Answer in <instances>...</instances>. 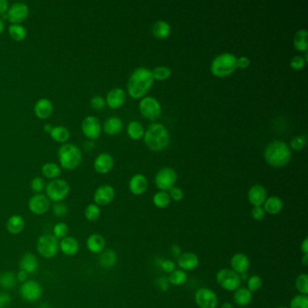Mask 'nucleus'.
Instances as JSON below:
<instances>
[{"label": "nucleus", "mask_w": 308, "mask_h": 308, "mask_svg": "<svg viewBox=\"0 0 308 308\" xmlns=\"http://www.w3.org/2000/svg\"><path fill=\"white\" fill-rule=\"evenodd\" d=\"M308 33L305 29H300L296 32L294 36V47L300 52H306L308 48Z\"/></svg>", "instance_id": "473e14b6"}, {"label": "nucleus", "mask_w": 308, "mask_h": 308, "mask_svg": "<svg viewBox=\"0 0 308 308\" xmlns=\"http://www.w3.org/2000/svg\"><path fill=\"white\" fill-rule=\"evenodd\" d=\"M71 187L67 181L57 178L48 183L46 191L48 199L54 203H61L70 194Z\"/></svg>", "instance_id": "423d86ee"}, {"label": "nucleus", "mask_w": 308, "mask_h": 308, "mask_svg": "<svg viewBox=\"0 0 308 308\" xmlns=\"http://www.w3.org/2000/svg\"><path fill=\"white\" fill-rule=\"evenodd\" d=\"M29 15V8L26 3L17 2L9 7L8 10V19L11 24H21Z\"/></svg>", "instance_id": "2eb2a0df"}, {"label": "nucleus", "mask_w": 308, "mask_h": 308, "mask_svg": "<svg viewBox=\"0 0 308 308\" xmlns=\"http://www.w3.org/2000/svg\"><path fill=\"white\" fill-rule=\"evenodd\" d=\"M251 216L255 221H262L266 216V212L262 206H254L251 210Z\"/></svg>", "instance_id": "5fc2aeb1"}, {"label": "nucleus", "mask_w": 308, "mask_h": 308, "mask_svg": "<svg viewBox=\"0 0 308 308\" xmlns=\"http://www.w3.org/2000/svg\"><path fill=\"white\" fill-rule=\"evenodd\" d=\"M47 187L46 180L41 177H36L31 181V188L35 194H41V192L45 190Z\"/></svg>", "instance_id": "de8ad7c7"}, {"label": "nucleus", "mask_w": 308, "mask_h": 308, "mask_svg": "<svg viewBox=\"0 0 308 308\" xmlns=\"http://www.w3.org/2000/svg\"><path fill=\"white\" fill-rule=\"evenodd\" d=\"M53 126H52L51 124H49V123H47L46 124L45 126H43V131L45 132H47V133H51L52 129H53Z\"/></svg>", "instance_id": "e2e57ef3"}, {"label": "nucleus", "mask_w": 308, "mask_h": 308, "mask_svg": "<svg viewBox=\"0 0 308 308\" xmlns=\"http://www.w3.org/2000/svg\"><path fill=\"white\" fill-rule=\"evenodd\" d=\"M154 80L152 71L148 68L136 69L127 81L128 94L134 99L143 97L151 89Z\"/></svg>", "instance_id": "f257e3e1"}, {"label": "nucleus", "mask_w": 308, "mask_h": 308, "mask_svg": "<svg viewBox=\"0 0 308 308\" xmlns=\"http://www.w3.org/2000/svg\"><path fill=\"white\" fill-rule=\"evenodd\" d=\"M144 140L150 150L159 152L168 147L170 136L168 130L162 124L153 123L144 134Z\"/></svg>", "instance_id": "7ed1b4c3"}, {"label": "nucleus", "mask_w": 308, "mask_h": 308, "mask_svg": "<svg viewBox=\"0 0 308 308\" xmlns=\"http://www.w3.org/2000/svg\"><path fill=\"white\" fill-rule=\"evenodd\" d=\"M170 198L173 199V201L175 202H180L185 196L184 194V191L182 190L180 187H177V186H173V188L170 189Z\"/></svg>", "instance_id": "864d4df0"}, {"label": "nucleus", "mask_w": 308, "mask_h": 308, "mask_svg": "<svg viewBox=\"0 0 308 308\" xmlns=\"http://www.w3.org/2000/svg\"><path fill=\"white\" fill-rule=\"evenodd\" d=\"M60 165L64 169H76L82 160V154L79 147L74 144L64 143L57 151Z\"/></svg>", "instance_id": "20e7f679"}, {"label": "nucleus", "mask_w": 308, "mask_h": 308, "mask_svg": "<svg viewBox=\"0 0 308 308\" xmlns=\"http://www.w3.org/2000/svg\"><path fill=\"white\" fill-rule=\"evenodd\" d=\"M301 250H302V252L304 254H308V239L307 238H305L303 242H302V244H301Z\"/></svg>", "instance_id": "680f3d73"}, {"label": "nucleus", "mask_w": 308, "mask_h": 308, "mask_svg": "<svg viewBox=\"0 0 308 308\" xmlns=\"http://www.w3.org/2000/svg\"><path fill=\"white\" fill-rule=\"evenodd\" d=\"M161 268L163 269L165 272L170 274V273L173 272V270H175V264H174V262L170 260V259H165L162 262Z\"/></svg>", "instance_id": "4d7b16f0"}, {"label": "nucleus", "mask_w": 308, "mask_h": 308, "mask_svg": "<svg viewBox=\"0 0 308 308\" xmlns=\"http://www.w3.org/2000/svg\"><path fill=\"white\" fill-rule=\"evenodd\" d=\"M231 267L232 270L238 274H244L249 270L250 260L246 254L237 253L232 256L231 259Z\"/></svg>", "instance_id": "412c9836"}, {"label": "nucleus", "mask_w": 308, "mask_h": 308, "mask_svg": "<svg viewBox=\"0 0 308 308\" xmlns=\"http://www.w3.org/2000/svg\"><path fill=\"white\" fill-rule=\"evenodd\" d=\"M178 266L184 271H192L199 266V257L193 252H186L178 257Z\"/></svg>", "instance_id": "393cba45"}, {"label": "nucleus", "mask_w": 308, "mask_h": 308, "mask_svg": "<svg viewBox=\"0 0 308 308\" xmlns=\"http://www.w3.org/2000/svg\"><path fill=\"white\" fill-rule=\"evenodd\" d=\"M301 262H302V264H303L304 266H307L308 254H304V257H303V258H302V260H301Z\"/></svg>", "instance_id": "0e129e2a"}, {"label": "nucleus", "mask_w": 308, "mask_h": 308, "mask_svg": "<svg viewBox=\"0 0 308 308\" xmlns=\"http://www.w3.org/2000/svg\"><path fill=\"white\" fill-rule=\"evenodd\" d=\"M117 260H118L117 254L112 249H106V250L104 249L99 257L100 265L107 270L114 267Z\"/></svg>", "instance_id": "c756f323"}, {"label": "nucleus", "mask_w": 308, "mask_h": 308, "mask_svg": "<svg viewBox=\"0 0 308 308\" xmlns=\"http://www.w3.org/2000/svg\"><path fill=\"white\" fill-rule=\"evenodd\" d=\"M69 233V227L66 224L64 223H58L55 224L53 229V235L57 239H64L65 237L68 236Z\"/></svg>", "instance_id": "c03bdc74"}, {"label": "nucleus", "mask_w": 308, "mask_h": 308, "mask_svg": "<svg viewBox=\"0 0 308 308\" xmlns=\"http://www.w3.org/2000/svg\"><path fill=\"white\" fill-rule=\"evenodd\" d=\"M106 104L110 107V109H118L124 104L126 101V93L124 90L120 88H114L110 90L106 97Z\"/></svg>", "instance_id": "a211bd4d"}, {"label": "nucleus", "mask_w": 308, "mask_h": 308, "mask_svg": "<svg viewBox=\"0 0 308 308\" xmlns=\"http://www.w3.org/2000/svg\"><path fill=\"white\" fill-rule=\"evenodd\" d=\"M152 74L154 80H165L171 76L172 71L167 66H158L153 70Z\"/></svg>", "instance_id": "79ce46f5"}, {"label": "nucleus", "mask_w": 308, "mask_h": 308, "mask_svg": "<svg viewBox=\"0 0 308 308\" xmlns=\"http://www.w3.org/2000/svg\"><path fill=\"white\" fill-rule=\"evenodd\" d=\"M86 245H87V248L91 252L101 254L105 249V239L101 234L93 233L92 235H90L89 238L87 239Z\"/></svg>", "instance_id": "a878e982"}, {"label": "nucleus", "mask_w": 308, "mask_h": 308, "mask_svg": "<svg viewBox=\"0 0 308 308\" xmlns=\"http://www.w3.org/2000/svg\"><path fill=\"white\" fill-rule=\"evenodd\" d=\"M59 249L66 256L72 257L80 250V243L74 237L66 236L59 242Z\"/></svg>", "instance_id": "4be33fe9"}, {"label": "nucleus", "mask_w": 308, "mask_h": 308, "mask_svg": "<svg viewBox=\"0 0 308 308\" xmlns=\"http://www.w3.org/2000/svg\"><path fill=\"white\" fill-rule=\"evenodd\" d=\"M178 180V173L170 167H164L160 169L156 173L155 183L158 189L161 191H169L174 186Z\"/></svg>", "instance_id": "9d476101"}, {"label": "nucleus", "mask_w": 308, "mask_h": 308, "mask_svg": "<svg viewBox=\"0 0 308 308\" xmlns=\"http://www.w3.org/2000/svg\"><path fill=\"white\" fill-rule=\"evenodd\" d=\"M115 198L114 188L110 185H103L98 187L93 195L94 203L98 206H105L110 204Z\"/></svg>", "instance_id": "dca6fc26"}, {"label": "nucleus", "mask_w": 308, "mask_h": 308, "mask_svg": "<svg viewBox=\"0 0 308 308\" xmlns=\"http://www.w3.org/2000/svg\"><path fill=\"white\" fill-rule=\"evenodd\" d=\"M140 110L145 118L154 120L160 116L162 108L156 98L145 97L140 102Z\"/></svg>", "instance_id": "f8f14e48"}, {"label": "nucleus", "mask_w": 308, "mask_h": 308, "mask_svg": "<svg viewBox=\"0 0 308 308\" xmlns=\"http://www.w3.org/2000/svg\"><path fill=\"white\" fill-rule=\"evenodd\" d=\"M80 128L85 137L90 140H97L102 135V124L99 118L94 116L86 117L80 124Z\"/></svg>", "instance_id": "ddd939ff"}, {"label": "nucleus", "mask_w": 308, "mask_h": 308, "mask_svg": "<svg viewBox=\"0 0 308 308\" xmlns=\"http://www.w3.org/2000/svg\"><path fill=\"white\" fill-rule=\"evenodd\" d=\"M221 308H233V306H232V304H231V303L226 302V303H224V304H222V307Z\"/></svg>", "instance_id": "338daca9"}, {"label": "nucleus", "mask_w": 308, "mask_h": 308, "mask_svg": "<svg viewBox=\"0 0 308 308\" xmlns=\"http://www.w3.org/2000/svg\"><path fill=\"white\" fill-rule=\"evenodd\" d=\"M34 110V114L37 118H41V119H47V118H50L53 114L54 105L49 99L42 98L35 102Z\"/></svg>", "instance_id": "6ab92c4d"}, {"label": "nucleus", "mask_w": 308, "mask_h": 308, "mask_svg": "<svg viewBox=\"0 0 308 308\" xmlns=\"http://www.w3.org/2000/svg\"><path fill=\"white\" fill-rule=\"evenodd\" d=\"M252 298V293L247 287H239L234 291L233 295V300L239 306H247L251 303Z\"/></svg>", "instance_id": "c85d7f7f"}, {"label": "nucleus", "mask_w": 308, "mask_h": 308, "mask_svg": "<svg viewBox=\"0 0 308 308\" xmlns=\"http://www.w3.org/2000/svg\"><path fill=\"white\" fill-rule=\"evenodd\" d=\"M53 212L56 217L58 218H64L65 216L68 215L69 213V209H68L67 205L65 203H55L53 206Z\"/></svg>", "instance_id": "8fccbe9b"}, {"label": "nucleus", "mask_w": 308, "mask_h": 308, "mask_svg": "<svg viewBox=\"0 0 308 308\" xmlns=\"http://www.w3.org/2000/svg\"><path fill=\"white\" fill-rule=\"evenodd\" d=\"M11 296L6 292H0V308L9 307L11 304Z\"/></svg>", "instance_id": "6e6d98bb"}, {"label": "nucleus", "mask_w": 308, "mask_h": 308, "mask_svg": "<svg viewBox=\"0 0 308 308\" xmlns=\"http://www.w3.org/2000/svg\"><path fill=\"white\" fill-rule=\"evenodd\" d=\"M5 29V22L3 21V19H1L0 17V34L3 33V31Z\"/></svg>", "instance_id": "69168bd1"}, {"label": "nucleus", "mask_w": 308, "mask_h": 308, "mask_svg": "<svg viewBox=\"0 0 308 308\" xmlns=\"http://www.w3.org/2000/svg\"><path fill=\"white\" fill-rule=\"evenodd\" d=\"M122 120L118 117H110L104 122L103 129L108 135H117L122 130Z\"/></svg>", "instance_id": "7c9ffc66"}, {"label": "nucleus", "mask_w": 308, "mask_h": 308, "mask_svg": "<svg viewBox=\"0 0 308 308\" xmlns=\"http://www.w3.org/2000/svg\"><path fill=\"white\" fill-rule=\"evenodd\" d=\"M237 57L231 53H223L212 60L211 72L214 76L224 78L231 75L237 68Z\"/></svg>", "instance_id": "39448f33"}, {"label": "nucleus", "mask_w": 308, "mask_h": 308, "mask_svg": "<svg viewBox=\"0 0 308 308\" xmlns=\"http://www.w3.org/2000/svg\"><path fill=\"white\" fill-rule=\"evenodd\" d=\"M70 131L67 127H63V126H56L53 127L50 136L52 139L58 142V143H66L69 139H70Z\"/></svg>", "instance_id": "f704fd0d"}, {"label": "nucleus", "mask_w": 308, "mask_h": 308, "mask_svg": "<svg viewBox=\"0 0 308 308\" xmlns=\"http://www.w3.org/2000/svg\"><path fill=\"white\" fill-rule=\"evenodd\" d=\"M16 276H17V281L21 283L26 282L27 278H28V274L23 270H19Z\"/></svg>", "instance_id": "bf43d9fd"}, {"label": "nucleus", "mask_w": 308, "mask_h": 308, "mask_svg": "<svg viewBox=\"0 0 308 308\" xmlns=\"http://www.w3.org/2000/svg\"><path fill=\"white\" fill-rule=\"evenodd\" d=\"M25 225H26L25 219L21 215L15 214V215L11 216L7 221L6 227H7V230L10 234L17 235V234H20L24 231Z\"/></svg>", "instance_id": "bb28decb"}, {"label": "nucleus", "mask_w": 308, "mask_h": 308, "mask_svg": "<svg viewBox=\"0 0 308 308\" xmlns=\"http://www.w3.org/2000/svg\"><path fill=\"white\" fill-rule=\"evenodd\" d=\"M216 280L221 287L227 291H235L241 287V275L232 269H222L216 275Z\"/></svg>", "instance_id": "6e6552de"}, {"label": "nucleus", "mask_w": 308, "mask_h": 308, "mask_svg": "<svg viewBox=\"0 0 308 308\" xmlns=\"http://www.w3.org/2000/svg\"><path fill=\"white\" fill-rule=\"evenodd\" d=\"M9 9V3L7 0H0V15H4L8 12Z\"/></svg>", "instance_id": "052dcab7"}, {"label": "nucleus", "mask_w": 308, "mask_h": 308, "mask_svg": "<svg viewBox=\"0 0 308 308\" xmlns=\"http://www.w3.org/2000/svg\"><path fill=\"white\" fill-rule=\"evenodd\" d=\"M152 33L156 38H167L171 34V26L167 22L164 21V20L156 21L153 25Z\"/></svg>", "instance_id": "2f4dec72"}, {"label": "nucleus", "mask_w": 308, "mask_h": 308, "mask_svg": "<svg viewBox=\"0 0 308 308\" xmlns=\"http://www.w3.org/2000/svg\"><path fill=\"white\" fill-rule=\"evenodd\" d=\"M84 216L90 222H96L101 217V209L95 203H91L85 208Z\"/></svg>", "instance_id": "a19ab883"}, {"label": "nucleus", "mask_w": 308, "mask_h": 308, "mask_svg": "<svg viewBox=\"0 0 308 308\" xmlns=\"http://www.w3.org/2000/svg\"><path fill=\"white\" fill-rule=\"evenodd\" d=\"M289 308H308V295L301 294L295 295L292 298Z\"/></svg>", "instance_id": "a18cd8bd"}, {"label": "nucleus", "mask_w": 308, "mask_h": 308, "mask_svg": "<svg viewBox=\"0 0 308 308\" xmlns=\"http://www.w3.org/2000/svg\"><path fill=\"white\" fill-rule=\"evenodd\" d=\"M39 261L37 257L33 253H26L22 256L19 261V269L27 274H33L38 270Z\"/></svg>", "instance_id": "5701e85b"}, {"label": "nucleus", "mask_w": 308, "mask_h": 308, "mask_svg": "<svg viewBox=\"0 0 308 308\" xmlns=\"http://www.w3.org/2000/svg\"><path fill=\"white\" fill-rule=\"evenodd\" d=\"M249 203L253 206H262L267 199V191L264 186L255 185L251 186L248 193Z\"/></svg>", "instance_id": "aec40b11"}, {"label": "nucleus", "mask_w": 308, "mask_h": 308, "mask_svg": "<svg viewBox=\"0 0 308 308\" xmlns=\"http://www.w3.org/2000/svg\"><path fill=\"white\" fill-rule=\"evenodd\" d=\"M62 169L59 165L55 163H47L42 166V173L45 178L48 179H57L61 175Z\"/></svg>", "instance_id": "e433bc0d"}, {"label": "nucleus", "mask_w": 308, "mask_h": 308, "mask_svg": "<svg viewBox=\"0 0 308 308\" xmlns=\"http://www.w3.org/2000/svg\"><path fill=\"white\" fill-rule=\"evenodd\" d=\"M17 283V276L12 271H5L0 275V286L5 289H13Z\"/></svg>", "instance_id": "4c0bfd02"}, {"label": "nucleus", "mask_w": 308, "mask_h": 308, "mask_svg": "<svg viewBox=\"0 0 308 308\" xmlns=\"http://www.w3.org/2000/svg\"><path fill=\"white\" fill-rule=\"evenodd\" d=\"M91 105L95 110H102V109H104V107L106 106L105 99L102 96H100V95L93 96L91 100Z\"/></svg>", "instance_id": "603ef678"}, {"label": "nucleus", "mask_w": 308, "mask_h": 308, "mask_svg": "<svg viewBox=\"0 0 308 308\" xmlns=\"http://www.w3.org/2000/svg\"><path fill=\"white\" fill-rule=\"evenodd\" d=\"M194 300L199 308H216L218 305V296L210 288L201 287L195 292Z\"/></svg>", "instance_id": "9b49d317"}, {"label": "nucleus", "mask_w": 308, "mask_h": 308, "mask_svg": "<svg viewBox=\"0 0 308 308\" xmlns=\"http://www.w3.org/2000/svg\"><path fill=\"white\" fill-rule=\"evenodd\" d=\"M128 187L132 194L135 195H141L148 189V180L143 174L137 173L129 180Z\"/></svg>", "instance_id": "b1692460"}, {"label": "nucleus", "mask_w": 308, "mask_h": 308, "mask_svg": "<svg viewBox=\"0 0 308 308\" xmlns=\"http://www.w3.org/2000/svg\"><path fill=\"white\" fill-rule=\"evenodd\" d=\"M305 64H306V62L304 59V57H302L300 55H296V56H294L290 61V67L295 71H299L304 67Z\"/></svg>", "instance_id": "3c124183"}, {"label": "nucleus", "mask_w": 308, "mask_h": 308, "mask_svg": "<svg viewBox=\"0 0 308 308\" xmlns=\"http://www.w3.org/2000/svg\"><path fill=\"white\" fill-rule=\"evenodd\" d=\"M36 249L41 257L53 258L59 251V240L52 234H42L37 240Z\"/></svg>", "instance_id": "0eeeda50"}, {"label": "nucleus", "mask_w": 308, "mask_h": 308, "mask_svg": "<svg viewBox=\"0 0 308 308\" xmlns=\"http://www.w3.org/2000/svg\"><path fill=\"white\" fill-rule=\"evenodd\" d=\"M127 135L131 140H140L142 139L145 134V129L141 123L139 121H131L127 126Z\"/></svg>", "instance_id": "c9c22d12"}, {"label": "nucleus", "mask_w": 308, "mask_h": 308, "mask_svg": "<svg viewBox=\"0 0 308 308\" xmlns=\"http://www.w3.org/2000/svg\"><path fill=\"white\" fill-rule=\"evenodd\" d=\"M187 273L182 270H174L169 274L168 281L173 286H182L187 281Z\"/></svg>", "instance_id": "ea45409f"}, {"label": "nucleus", "mask_w": 308, "mask_h": 308, "mask_svg": "<svg viewBox=\"0 0 308 308\" xmlns=\"http://www.w3.org/2000/svg\"><path fill=\"white\" fill-rule=\"evenodd\" d=\"M237 67L241 68V69H246L249 66L250 64V60L246 57V56H241L240 58H237Z\"/></svg>", "instance_id": "13d9d810"}, {"label": "nucleus", "mask_w": 308, "mask_h": 308, "mask_svg": "<svg viewBox=\"0 0 308 308\" xmlns=\"http://www.w3.org/2000/svg\"><path fill=\"white\" fill-rule=\"evenodd\" d=\"M170 203H171L170 195L165 191L157 192L153 197V203L155 204V206L160 208V209L166 208Z\"/></svg>", "instance_id": "58836bf2"}, {"label": "nucleus", "mask_w": 308, "mask_h": 308, "mask_svg": "<svg viewBox=\"0 0 308 308\" xmlns=\"http://www.w3.org/2000/svg\"><path fill=\"white\" fill-rule=\"evenodd\" d=\"M283 201L278 196H270L266 199L263 209L266 213L270 215H277L280 211H282Z\"/></svg>", "instance_id": "cd10ccee"}, {"label": "nucleus", "mask_w": 308, "mask_h": 308, "mask_svg": "<svg viewBox=\"0 0 308 308\" xmlns=\"http://www.w3.org/2000/svg\"><path fill=\"white\" fill-rule=\"evenodd\" d=\"M306 137L304 135L296 136L290 142V147L295 151H301L305 147Z\"/></svg>", "instance_id": "09e8293b"}, {"label": "nucleus", "mask_w": 308, "mask_h": 308, "mask_svg": "<svg viewBox=\"0 0 308 308\" xmlns=\"http://www.w3.org/2000/svg\"><path fill=\"white\" fill-rule=\"evenodd\" d=\"M262 284H263V281H262L261 278L257 275H254L248 279V287L247 288L251 293L256 292L261 288Z\"/></svg>", "instance_id": "49530a36"}, {"label": "nucleus", "mask_w": 308, "mask_h": 308, "mask_svg": "<svg viewBox=\"0 0 308 308\" xmlns=\"http://www.w3.org/2000/svg\"><path fill=\"white\" fill-rule=\"evenodd\" d=\"M51 206V201L47 195L42 194H35L30 198L28 208L30 211L35 215H42L49 211Z\"/></svg>", "instance_id": "4468645a"}, {"label": "nucleus", "mask_w": 308, "mask_h": 308, "mask_svg": "<svg viewBox=\"0 0 308 308\" xmlns=\"http://www.w3.org/2000/svg\"><path fill=\"white\" fill-rule=\"evenodd\" d=\"M19 294L23 299L26 302L34 303L40 299L42 295V287L40 283L30 279L26 282L22 283L19 288Z\"/></svg>", "instance_id": "1a4fd4ad"}, {"label": "nucleus", "mask_w": 308, "mask_h": 308, "mask_svg": "<svg viewBox=\"0 0 308 308\" xmlns=\"http://www.w3.org/2000/svg\"><path fill=\"white\" fill-rule=\"evenodd\" d=\"M94 169L97 173L105 174L111 171L114 166V158L109 153H102L94 161Z\"/></svg>", "instance_id": "f3484780"}, {"label": "nucleus", "mask_w": 308, "mask_h": 308, "mask_svg": "<svg viewBox=\"0 0 308 308\" xmlns=\"http://www.w3.org/2000/svg\"><path fill=\"white\" fill-rule=\"evenodd\" d=\"M295 287L301 295L308 294V275L300 274L295 279Z\"/></svg>", "instance_id": "37998d69"}, {"label": "nucleus", "mask_w": 308, "mask_h": 308, "mask_svg": "<svg viewBox=\"0 0 308 308\" xmlns=\"http://www.w3.org/2000/svg\"><path fill=\"white\" fill-rule=\"evenodd\" d=\"M9 33L11 38L17 42L25 40L27 35L26 27L21 24H11L9 27Z\"/></svg>", "instance_id": "72a5a7b5"}, {"label": "nucleus", "mask_w": 308, "mask_h": 308, "mask_svg": "<svg viewBox=\"0 0 308 308\" xmlns=\"http://www.w3.org/2000/svg\"><path fill=\"white\" fill-rule=\"evenodd\" d=\"M278 308H288V307H286V306H281V307H278Z\"/></svg>", "instance_id": "774afa93"}, {"label": "nucleus", "mask_w": 308, "mask_h": 308, "mask_svg": "<svg viewBox=\"0 0 308 308\" xmlns=\"http://www.w3.org/2000/svg\"><path fill=\"white\" fill-rule=\"evenodd\" d=\"M291 150L287 143L276 140L267 146L264 156L267 163L273 167H284L291 159Z\"/></svg>", "instance_id": "f03ea898"}]
</instances>
